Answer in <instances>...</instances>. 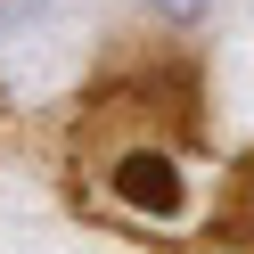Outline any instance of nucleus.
I'll list each match as a JSON object with an SVG mask.
<instances>
[{
  "mask_svg": "<svg viewBox=\"0 0 254 254\" xmlns=\"http://www.w3.org/2000/svg\"><path fill=\"white\" fill-rule=\"evenodd\" d=\"M115 189H123L131 205H148V213H172V205H181V181H172L164 156H131V164L115 172Z\"/></svg>",
  "mask_w": 254,
  "mask_h": 254,
  "instance_id": "nucleus-1",
  "label": "nucleus"
},
{
  "mask_svg": "<svg viewBox=\"0 0 254 254\" xmlns=\"http://www.w3.org/2000/svg\"><path fill=\"white\" fill-rule=\"evenodd\" d=\"M213 0H156V17H172V25H197Z\"/></svg>",
  "mask_w": 254,
  "mask_h": 254,
  "instance_id": "nucleus-2",
  "label": "nucleus"
}]
</instances>
